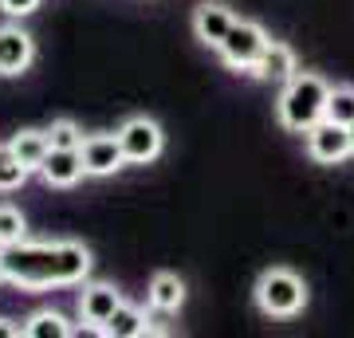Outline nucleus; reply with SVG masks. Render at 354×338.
Masks as SVG:
<instances>
[{
  "instance_id": "nucleus-20",
  "label": "nucleus",
  "mask_w": 354,
  "mask_h": 338,
  "mask_svg": "<svg viewBox=\"0 0 354 338\" xmlns=\"http://www.w3.org/2000/svg\"><path fill=\"white\" fill-rule=\"evenodd\" d=\"M28 236V220L20 209H12V205H0V248L4 244H16V240Z\"/></svg>"
},
{
  "instance_id": "nucleus-2",
  "label": "nucleus",
  "mask_w": 354,
  "mask_h": 338,
  "mask_svg": "<svg viewBox=\"0 0 354 338\" xmlns=\"http://www.w3.org/2000/svg\"><path fill=\"white\" fill-rule=\"evenodd\" d=\"M327 95H330L327 79L311 75V71H295L283 83V95L276 102L279 122L288 126V130H295V134H307L323 118V111H327Z\"/></svg>"
},
{
  "instance_id": "nucleus-24",
  "label": "nucleus",
  "mask_w": 354,
  "mask_h": 338,
  "mask_svg": "<svg viewBox=\"0 0 354 338\" xmlns=\"http://www.w3.org/2000/svg\"><path fill=\"white\" fill-rule=\"evenodd\" d=\"M351 146H354V122H351Z\"/></svg>"
},
{
  "instance_id": "nucleus-8",
  "label": "nucleus",
  "mask_w": 354,
  "mask_h": 338,
  "mask_svg": "<svg viewBox=\"0 0 354 338\" xmlns=\"http://www.w3.org/2000/svg\"><path fill=\"white\" fill-rule=\"evenodd\" d=\"M32 59H36V39L16 24L0 28V75L4 79L24 75L28 67H32Z\"/></svg>"
},
{
  "instance_id": "nucleus-4",
  "label": "nucleus",
  "mask_w": 354,
  "mask_h": 338,
  "mask_svg": "<svg viewBox=\"0 0 354 338\" xmlns=\"http://www.w3.org/2000/svg\"><path fill=\"white\" fill-rule=\"evenodd\" d=\"M264 48H268V32L260 24H252V20H232L228 36L216 44L221 59H225L228 67H236V71H252Z\"/></svg>"
},
{
  "instance_id": "nucleus-14",
  "label": "nucleus",
  "mask_w": 354,
  "mask_h": 338,
  "mask_svg": "<svg viewBox=\"0 0 354 338\" xmlns=\"http://www.w3.org/2000/svg\"><path fill=\"white\" fill-rule=\"evenodd\" d=\"M146 299H150L153 311L174 314V311H181V303H185V283H181L174 272H158V276L150 279V291H146Z\"/></svg>"
},
{
  "instance_id": "nucleus-10",
  "label": "nucleus",
  "mask_w": 354,
  "mask_h": 338,
  "mask_svg": "<svg viewBox=\"0 0 354 338\" xmlns=\"http://www.w3.org/2000/svg\"><path fill=\"white\" fill-rule=\"evenodd\" d=\"M39 177L48 181L51 189H71L79 185L87 169H83V153L79 150H48L44 165H39Z\"/></svg>"
},
{
  "instance_id": "nucleus-7",
  "label": "nucleus",
  "mask_w": 354,
  "mask_h": 338,
  "mask_svg": "<svg viewBox=\"0 0 354 338\" xmlns=\"http://www.w3.org/2000/svg\"><path fill=\"white\" fill-rule=\"evenodd\" d=\"M79 153H83L87 177H111V173H118V169L127 165L122 146H118V134H87L83 146H79Z\"/></svg>"
},
{
  "instance_id": "nucleus-12",
  "label": "nucleus",
  "mask_w": 354,
  "mask_h": 338,
  "mask_svg": "<svg viewBox=\"0 0 354 338\" xmlns=\"http://www.w3.org/2000/svg\"><path fill=\"white\" fill-rule=\"evenodd\" d=\"M299 67H295V51L288 44H276V39H268V48L260 51V59H256L252 75L260 79H272V83H288Z\"/></svg>"
},
{
  "instance_id": "nucleus-15",
  "label": "nucleus",
  "mask_w": 354,
  "mask_h": 338,
  "mask_svg": "<svg viewBox=\"0 0 354 338\" xmlns=\"http://www.w3.org/2000/svg\"><path fill=\"white\" fill-rule=\"evenodd\" d=\"M12 153L20 158V165H24L28 173H39V165H44V158H48L51 142H48V130H20V134H12Z\"/></svg>"
},
{
  "instance_id": "nucleus-17",
  "label": "nucleus",
  "mask_w": 354,
  "mask_h": 338,
  "mask_svg": "<svg viewBox=\"0 0 354 338\" xmlns=\"http://www.w3.org/2000/svg\"><path fill=\"white\" fill-rule=\"evenodd\" d=\"M323 118H330V122H339V126H351L354 122V87H330Z\"/></svg>"
},
{
  "instance_id": "nucleus-3",
  "label": "nucleus",
  "mask_w": 354,
  "mask_h": 338,
  "mask_svg": "<svg viewBox=\"0 0 354 338\" xmlns=\"http://www.w3.org/2000/svg\"><path fill=\"white\" fill-rule=\"evenodd\" d=\"M256 307L268 319H291L307 307V288L304 279L288 272V267H268L264 276L256 279Z\"/></svg>"
},
{
  "instance_id": "nucleus-19",
  "label": "nucleus",
  "mask_w": 354,
  "mask_h": 338,
  "mask_svg": "<svg viewBox=\"0 0 354 338\" xmlns=\"http://www.w3.org/2000/svg\"><path fill=\"white\" fill-rule=\"evenodd\" d=\"M48 142H51V150H79L83 146V130L71 118H55L48 126Z\"/></svg>"
},
{
  "instance_id": "nucleus-22",
  "label": "nucleus",
  "mask_w": 354,
  "mask_h": 338,
  "mask_svg": "<svg viewBox=\"0 0 354 338\" xmlns=\"http://www.w3.org/2000/svg\"><path fill=\"white\" fill-rule=\"evenodd\" d=\"M16 335H24V326H16L12 319H4V314H0V338H16Z\"/></svg>"
},
{
  "instance_id": "nucleus-9",
  "label": "nucleus",
  "mask_w": 354,
  "mask_h": 338,
  "mask_svg": "<svg viewBox=\"0 0 354 338\" xmlns=\"http://www.w3.org/2000/svg\"><path fill=\"white\" fill-rule=\"evenodd\" d=\"M118 303H122V295L114 283H87L79 291V323L87 330H102V323L114 314Z\"/></svg>"
},
{
  "instance_id": "nucleus-11",
  "label": "nucleus",
  "mask_w": 354,
  "mask_h": 338,
  "mask_svg": "<svg viewBox=\"0 0 354 338\" xmlns=\"http://www.w3.org/2000/svg\"><path fill=\"white\" fill-rule=\"evenodd\" d=\"M232 20H236V16H232V8H225L221 0H205V4H197V12H193V32H197V39H201V44L216 48V44L228 36Z\"/></svg>"
},
{
  "instance_id": "nucleus-5",
  "label": "nucleus",
  "mask_w": 354,
  "mask_h": 338,
  "mask_svg": "<svg viewBox=\"0 0 354 338\" xmlns=\"http://www.w3.org/2000/svg\"><path fill=\"white\" fill-rule=\"evenodd\" d=\"M118 146H122V158H127L130 165H150L153 158L162 153L165 134L153 118L134 114V118H127V122L118 126Z\"/></svg>"
},
{
  "instance_id": "nucleus-21",
  "label": "nucleus",
  "mask_w": 354,
  "mask_h": 338,
  "mask_svg": "<svg viewBox=\"0 0 354 338\" xmlns=\"http://www.w3.org/2000/svg\"><path fill=\"white\" fill-rule=\"evenodd\" d=\"M36 8H39V0H0V12L16 16V20H20V16H28V12H36Z\"/></svg>"
},
{
  "instance_id": "nucleus-6",
  "label": "nucleus",
  "mask_w": 354,
  "mask_h": 338,
  "mask_svg": "<svg viewBox=\"0 0 354 338\" xmlns=\"http://www.w3.org/2000/svg\"><path fill=\"white\" fill-rule=\"evenodd\" d=\"M307 153L315 158L319 165H339L354 153L351 146V126H339L330 118H319L311 130H307Z\"/></svg>"
},
{
  "instance_id": "nucleus-23",
  "label": "nucleus",
  "mask_w": 354,
  "mask_h": 338,
  "mask_svg": "<svg viewBox=\"0 0 354 338\" xmlns=\"http://www.w3.org/2000/svg\"><path fill=\"white\" fill-rule=\"evenodd\" d=\"M0 283H8V279H4V267H0Z\"/></svg>"
},
{
  "instance_id": "nucleus-1",
  "label": "nucleus",
  "mask_w": 354,
  "mask_h": 338,
  "mask_svg": "<svg viewBox=\"0 0 354 338\" xmlns=\"http://www.w3.org/2000/svg\"><path fill=\"white\" fill-rule=\"evenodd\" d=\"M4 279L28 291L75 288L91 276V248L79 240H16L0 248Z\"/></svg>"
},
{
  "instance_id": "nucleus-13",
  "label": "nucleus",
  "mask_w": 354,
  "mask_h": 338,
  "mask_svg": "<svg viewBox=\"0 0 354 338\" xmlns=\"http://www.w3.org/2000/svg\"><path fill=\"white\" fill-rule=\"evenodd\" d=\"M99 335L106 338H142V335H150V319H146V311L142 307H134V303H118L114 307V314L102 323Z\"/></svg>"
},
{
  "instance_id": "nucleus-18",
  "label": "nucleus",
  "mask_w": 354,
  "mask_h": 338,
  "mask_svg": "<svg viewBox=\"0 0 354 338\" xmlns=\"http://www.w3.org/2000/svg\"><path fill=\"white\" fill-rule=\"evenodd\" d=\"M28 181V169L12 153V146H0V193H16Z\"/></svg>"
},
{
  "instance_id": "nucleus-16",
  "label": "nucleus",
  "mask_w": 354,
  "mask_h": 338,
  "mask_svg": "<svg viewBox=\"0 0 354 338\" xmlns=\"http://www.w3.org/2000/svg\"><path fill=\"white\" fill-rule=\"evenodd\" d=\"M24 335L28 338H71L75 335V326H71V319H67L64 311L44 307V311H36V314H28L24 319Z\"/></svg>"
}]
</instances>
